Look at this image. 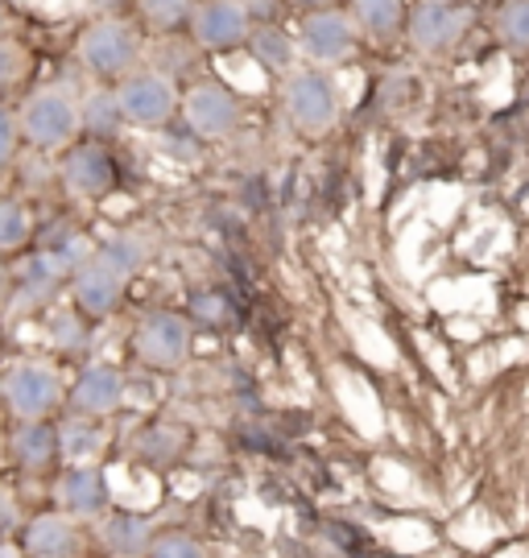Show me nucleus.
Wrapping results in <instances>:
<instances>
[{"label":"nucleus","mask_w":529,"mask_h":558,"mask_svg":"<svg viewBox=\"0 0 529 558\" xmlns=\"http://www.w3.org/2000/svg\"><path fill=\"white\" fill-rule=\"evenodd\" d=\"M38 236L29 203L17 195H0V257H21L29 253V244Z\"/></svg>","instance_id":"obj_19"},{"label":"nucleus","mask_w":529,"mask_h":558,"mask_svg":"<svg viewBox=\"0 0 529 558\" xmlns=\"http://www.w3.org/2000/svg\"><path fill=\"white\" fill-rule=\"evenodd\" d=\"M496 29H501V38L509 41V46L529 50V0H509L501 9V17H496Z\"/></svg>","instance_id":"obj_26"},{"label":"nucleus","mask_w":529,"mask_h":558,"mask_svg":"<svg viewBox=\"0 0 529 558\" xmlns=\"http://www.w3.org/2000/svg\"><path fill=\"white\" fill-rule=\"evenodd\" d=\"M0 401L13 422H50L67 405V377L50 360H17L0 377Z\"/></svg>","instance_id":"obj_3"},{"label":"nucleus","mask_w":529,"mask_h":558,"mask_svg":"<svg viewBox=\"0 0 529 558\" xmlns=\"http://www.w3.org/2000/svg\"><path fill=\"white\" fill-rule=\"evenodd\" d=\"M249 50H253V59L261 62L265 71H274V75L294 66V41H290V34H281L277 25L253 29V34H249Z\"/></svg>","instance_id":"obj_22"},{"label":"nucleus","mask_w":529,"mask_h":558,"mask_svg":"<svg viewBox=\"0 0 529 558\" xmlns=\"http://www.w3.org/2000/svg\"><path fill=\"white\" fill-rule=\"evenodd\" d=\"M0 558H25V555H21V546H17V542L0 538Z\"/></svg>","instance_id":"obj_33"},{"label":"nucleus","mask_w":529,"mask_h":558,"mask_svg":"<svg viewBox=\"0 0 529 558\" xmlns=\"http://www.w3.org/2000/svg\"><path fill=\"white\" fill-rule=\"evenodd\" d=\"M117 124H124L117 112V100L108 87H96L87 100H79V133H92V141L117 133Z\"/></svg>","instance_id":"obj_24"},{"label":"nucleus","mask_w":529,"mask_h":558,"mask_svg":"<svg viewBox=\"0 0 529 558\" xmlns=\"http://www.w3.org/2000/svg\"><path fill=\"white\" fill-rule=\"evenodd\" d=\"M112 100L124 124L137 129H157L178 112V92L175 83L157 71H129L124 80L112 87Z\"/></svg>","instance_id":"obj_7"},{"label":"nucleus","mask_w":529,"mask_h":558,"mask_svg":"<svg viewBox=\"0 0 529 558\" xmlns=\"http://www.w3.org/2000/svg\"><path fill=\"white\" fill-rule=\"evenodd\" d=\"M99 546L112 558H145L154 546V521L141 518V513H124V509H108L96 525Z\"/></svg>","instance_id":"obj_18"},{"label":"nucleus","mask_w":529,"mask_h":558,"mask_svg":"<svg viewBox=\"0 0 529 558\" xmlns=\"http://www.w3.org/2000/svg\"><path fill=\"white\" fill-rule=\"evenodd\" d=\"M124 393H129V380L120 368L112 364H87L71 385H67V405L75 418H108L124 405Z\"/></svg>","instance_id":"obj_13"},{"label":"nucleus","mask_w":529,"mask_h":558,"mask_svg":"<svg viewBox=\"0 0 529 558\" xmlns=\"http://www.w3.org/2000/svg\"><path fill=\"white\" fill-rule=\"evenodd\" d=\"M191 343H195V323L178 311H149L133 331V352L145 368L157 373H175L191 356Z\"/></svg>","instance_id":"obj_6"},{"label":"nucleus","mask_w":529,"mask_h":558,"mask_svg":"<svg viewBox=\"0 0 529 558\" xmlns=\"http://www.w3.org/2000/svg\"><path fill=\"white\" fill-rule=\"evenodd\" d=\"M17 521H21V505H17V493L0 480V538H9L13 530H17Z\"/></svg>","instance_id":"obj_29"},{"label":"nucleus","mask_w":529,"mask_h":558,"mask_svg":"<svg viewBox=\"0 0 529 558\" xmlns=\"http://www.w3.org/2000/svg\"><path fill=\"white\" fill-rule=\"evenodd\" d=\"M145 257H149V244L137 232H120V236L96 244L71 274V302H75L79 315L83 319H108L124 299L129 281L141 274Z\"/></svg>","instance_id":"obj_1"},{"label":"nucleus","mask_w":529,"mask_h":558,"mask_svg":"<svg viewBox=\"0 0 529 558\" xmlns=\"http://www.w3.org/2000/svg\"><path fill=\"white\" fill-rule=\"evenodd\" d=\"M0 442H4V430H0Z\"/></svg>","instance_id":"obj_37"},{"label":"nucleus","mask_w":529,"mask_h":558,"mask_svg":"<svg viewBox=\"0 0 529 558\" xmlns=\"http://www.w3.org/2000/svg\"><path fill=\"white\" fill-rule=\"evenodd\" d=\"M133 4H137L141 25L154 34H175L195 13V0H133Z\"/></svg>","instance_id":"obj_25"},{"label":"nucleus","mask_w":529,"mask_h":558,"mask_svg":"<svg viewBox=\"0 0 529 558\" xmlns=\"http://www.w3.org/2000/svg\"><path fill=\"white\" fill-rule=\"evenodd\" d=\"M422 4H459V0H422Z\"/></svg>","instance_id":"obj_36"},{"label":"nucleus","mask_w":529,"mask_h":558,"mask_svg":"<svg viewBox=\"0 0 529 558\" xmlns=\"http://www.w3.org/2000/svg\"><path fill=\"white\" fill-rule=\"evenodd\" d=\"M104 435L92 418H71L67 426H59V459L67 463H96Z\"/></svg>","instance_id":"obj_23"},{"label":"nucleus","mask_w":529,"mask_h":558,"mask_svg":"<svg viewBox=\"0 0 529 558\" xmlns=\"http://www.w3.org/2000/svg\"><path fill=\"white\" fill-rule=\"evenodd\" d=\"M471 29L468 4H422L410 17V41L422 54H447Z\"/></svg>","instance_id":"obj_15"},{"label":"nucleus","mask_w":529,"mask_h":558,"mask_svg":"<svg viewBox=\"0 0 529 558\" xmlns=\"http://www.w3.org/2000/svg\"><path fill=\"white\" fill-rule=\"evenodd\" d=\"M55 500L59 513L75 521H99L112 509V488L96 463H67L55 476Z\"/></svg>","instance_id":"obj_10"},{"label":"nucleus","mask_w":529,"mask_h":558,"mask_svg":"<svg viewBox=\"0 0 529 558\" xmlns=\"http://www.w3.org/2000/svg\"><path fill=\"white\" fill-rule=\"evenodd\" d=\"M145 558H207V550L187 534H161V538H154Z\"/></svg>","instance_id":"obj_28"},{"label":"nucleus","mask_w":529,"mask_h":558,"mask_svg":"<svg viewBox=\"0 0 529 558\" xmlns=\"http://www.w3.org/2000/svg\"><path fill=\"white\" fill-rule=\"evenodd\" d=\"M83 521L67 518V513H38L25 521L21 530V555L29 558H79L83 555Z\"/></svg>","instance_id":"obj_16"},{"label":"nucleus","mask_w":529,"mask_h":558,"mask_svg":"<svg viewBox=\"0 0 529 558\" xmlns=\"http://www.w3.org/2000/svg\"><path fill=\"white\" fill-rule=\"evenodd\" d=\"M75 59L83 62V71L92 80L120 83L129 71H137V59H141L137 25L124 17H96L92 25H83V34L75 41Z\"/></svg>","instance_id":"obj_4"},{"label":"nucleus","mask_w":529,"mask_h":558,"mask_svg":"<svg viewBox=\"0 0 529 558\" xmlns=\"http://www.w3.org/2000/svg\"><path fill=\"white\" fill-rule=\"evenodd\" d=\"M9 294H13V269L0 260V315L9 311Z\"/></svg>","instance_id":"obj_32"},{"label":"nucleus","mask_w":529,"mask_h":558,"mask_svg":"<svg viewBox=\"0 0 529 558\" xmlns=\"http://www.w3.org/2000/svg\"><path fill=\"white\" fill-rule=\"evenodd\" d=\"M4 451H9L17 472L41 476L59 463V426L55 422H17L4 439Z\"/></svg>","instance_id":"obj_17"},{"label":"nucleus","mask_w":529,"mask_h":558,"mask_svg":"<svg viewBox=\"0 0 529 558\" xmlns=\"http://www.w3.org/2000/svg\"><path fill=\"white\" fill-rule=\"evenodd\" d=\"M71 274H75V260L55 248L29 253L21 265H13V294H9L4 319H25L34 311H46L62 286H71Z\"/></svg>","instance_id":"obj_5"},{"label":"nucleus","mask_w":529,"mask_h":558,"mask_svg":"<svg viewBox=\"0 0 529 558\" xmlns=\"http://www.w3.org/2000/svg\"><path fill=\"white\" fill-rule=\"evenodd\" d=\"M4 21H9V9H4V0H0V34H4Z\"/></svg>","instance_id":"obj_35"},{"label":"nucleus","mask_w":529,"mask_h":558,"mask_svg":"<svg viewBox=\"0 0 529 558\" xmlns=\"http://www.w3.org/2000/svg\"><path fill=\"white\" fill-rule=\"evenodd\" d=\"M13 117H17L21 145L38 154H62L67 145L79 141V96L62 83L21 96V108Z\"/></svg>","instance_id":"obj_2"},{"label":"nucleus","mask_w":529,"mask_h":558,"mask_svg":"<svg viewBox=\"0 0 529 558\" xmlns=\"http://www.w3.org/2000/svg\"><path fill=\"white\" fill-rule=\"evenodd\" d=\"M187 25L203 50H236L253 34V13L244 0H203Z\"/></svg>","instance_id":"obj_11"},{"label":"nucleus","mask_w":529,"mask_h":558,"mask_svg":"<svg viewBox=\"0 0 529 558\" xmlns=\"http://www.w3.org/2000/svg\"><path fill=\"white\" fill-rule=\"evenodd\" d=\"M294 4H302V9H327V4H332V0H294Z\"/></svg>","instance_id":"obj_34"},{"label":"nucleus","mask_w":529,"mask_h":558,"mask_svg":"<svg viewBox=\"0 0 529 558\" xmlns=\"http://www.w3.org/2000/svg\"><path fill=\"white\" fill-rule=\"evenodd\" d=\"M178 104H182V117L191 124V133L203 141L228 137L236 129V120H240V100H236L224 83H212V80L187 87V96H178Z\"/></svg>","instance_id":"obj_12"},{"label":"nucleus","mask_w":529,"mask_h":558,"mask_svg":"<svg viewBox=\"0 0 529 558\" xmlns=\"http://www.w3.org/2000/svg\"><path fill=\"white\" fill-rule=\"evenodd\" d=\"M59 182L71 199L96 203L117 186V158L108 154L104 141H75L62 149Z\"/></svg>","instance_id":"obj_8"},{"label":"nucleus","mask_w":529,"mask_h":558,"mask_svg":"<svg viewBox=\"0 0 529 558\" xmlns=\"http://www.w3.org/2000/svg\"><path fill=\"white\" fill-rule=\"evenodd\" d=\"M17 149H21L17 117H13V108H9V104H0V179L13 170V161H17Z\"/></svg>","instance_id":"obj_27"},{"label":"nucleus","mask_w":529,"mask_h":558,"mask_svg":"<svg viewBox=\"0 0 529 558\" xmlns=\"http://www.w3.org/2000/svg\"><path fill=\"white\" fill-rule=\"evenodd\" d=\"M34 80V50L21 38L0 34V104H9L21 96Z\"/></svg>","instance_id":"obj_21"},{"label":"nucleus","mask_w":529,"mask_h":558,"mask_svg":"<svg viewBox=\"0 0 529 558\" xmlns=\"http://www.w3.org/2000/svg\"><path fill=\"white\" fill-rule=\"evenodd\" d=\"M195 319L199 323H224L228 319V302H224V294H199Z\"/></svg>","instance_id":"obj_30"},{"label":"nucleus","mask_w":529,"mask_h":558,"mask_svg":"<svg viewBox=\"0 0 529 558\" xmlns=\"http://www.w3.org/2000/svg\"><path fill=\"white\" fill-rule=\"evenodd\" d=\"M286 117L302 133H327L339 117V92L323 71H298L286 80Z\"/></svg>","instance_id":"obj_9"},{"label":"nucleus","mask_w":529,"mask_h":558,"mask_svg":"<svg viewBox=\"0 0 529 558\" xmlns=\"http://www.w3.org/2000/svg\"><path fill=\"white\" fill-rule=\"evenodd\" d=\"M356 29H364L369 38L389 41L406 29V0H352Z\"/></svg>","instance_id":"obj_20"},{"label":"nucleus","mask_w":529,"mask_h":558,"mask_svg":"<svg viewBox=\"0 0 529 558\" xmlns=\"http://www.w3.org/2000/svg\"><path fill=\"white\" fill-rule=\"evenodd\" d=\"M129 4H133V0H92V9H96L99 17H124Z\"/></svg>","instance_id":"obj_31"},{"label":"nucleus","mask_w":529,"mask_h":558,"mask_svg":"<svg viewBox=\"0 0 529 558\" xmlns=\"http://www.w3.org/2000/svg\"><path fill=\"white\" fill-rule=\"evenodd\" d=\"M298 46L306 50V59L335 66V62L352 59L356 50V25L335 9H314L298 25Z\"/></svg>","instance_id":"obj_14"}]
</instances>
